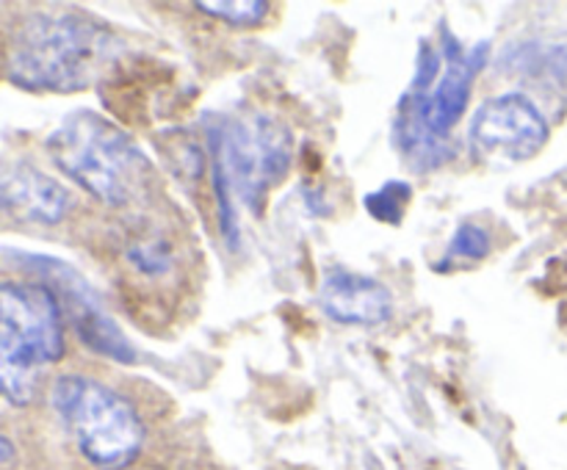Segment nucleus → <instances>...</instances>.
<instances>
[{"label": "nucleus", "instance_id": "f257e3e1", "mask_svg": "<svg viewBox=\"0 0 567 470\" xmlns=\"http://www.w3.org/2000/svg\"><path fill=\"white\" fill-rule=\"evenodd\" d=\"M114 48V33L94 17L37 11L11 33L6 70L28 92H81L103 75Z\"/></svg>", "mask_w": 567, "mask_h": 470}, {"label": "nucleus", "instance_id": "f03ea898", "mask_svg": "<svg viewBox=\"0 0 567 470\" xmlns=\"http://www.w3.org/2000/svg\"><path fill=\"white\" fill-rule=\"evenodd\" d=\"M53 164L89 197L125 208L150 194L153 164L144 149L105 116L75 111L48 136Z\"/></svg>", "mask_w": 567, "mask_h": 470}, {"label": "nucleus", "instance_id": "7ed1b4c3", "mask_svg": "<svg viewBox=\"0 0 567 470\" xmlns=\"http://www.w3.org/2000/svg\"><path fill=\"white\" fill-rule=\"evenodd\" d=\"M210 166H214L219 227L230 243L238 238V213L233 199H241L258 213L266 194L288 175L291 133L269 116H230L208 125Z\"/></svg>", "mask_w": 567, "mask_h": 470}, {"label": "nucleus", "instance_id": "20e7f679", "mask_svg": "<svg viewBox=\"0 0 567 470\" xmlns=\"http://www.w3.org/2000/svg\"><path fill=\"white\" fill-rule=\"evenodd\" d=\"M64 357V315L42 282H0V398L37 396L44 368Z\"/></svg>", "mask_w": 567, "mask_h": 470}, {"label": "nucleus", "instance_id": "39448f33", "mask_svg": "<svg viewBox=\"0 0 567 470\" xmlns=\"http://www.w3.org/2000/svg\"><path fill=\"white\" fill-rule=\"evenodd\" d=\"M78 451L97 470H125L142 453L147 429L138 409L114 387L89 376H59L50 393Z\"/></svg>", "mask_w": 567, "mask_h": 470}, {"label": "nucleus", "instance_id": "423d86ee", "mask_svg": "<svg viewBox=\"0 0 567 470\" xmlns=\"http://www.w3.org/2000/svg\"><path fill=\"white\" fill-rule=\"evenodd\" d=\"M25 265L33 274L42 276V285L53 291L61 315L70 321L72 330L78 332V337L92 352L116 359V363H133L136 359L125 332L111 321V315L105 313L89 282L72 265L61 263L55 258H28Z\"/></svg>", "mask_w": 567, "mask_h": 470}, {"label": "nucleus", "instance_id": "0eeeda50", "mask_svg": "<svg viewBox=\"0 0 567 470\" xmlns=\"http://www.w3.org/2000/svg\"><path fill=\"white\" fill-rule=\"evenodd\" d=\"M548 136V119L524 94L487 100L471 119V144L487 158L529 160L546 147Z\"/></svg>", "mask_w": 567, "mask_h": 470}, {"label": "nucleus", "instance_id": "6e6552de", "mask_svg": "<svg viewBox=\"0 0 567 470\" xmlns=\"http://www.w3.org/2000/svg\"><path fill=\"white\" fill-rule=\"evenodd\" d=\"M487 44H476L474 50H465L452 33H443L441 59L446 64L437 86H432L430 94H421L410 88L421 105V116H424L426 130L435 138L449 136L452 127L463 119L465 108H468L471 88H474L476 72L485 64Z\"/></svg>", "mask_w": 567, "mask_h": 470}, {"label": "nucleus", "instance_id": "1a4fd4ad", "mask_svg": "<svg viewBox=\"0 0 567 470\" xmlns=\"http://www.w3.org/2000/svg\"><path fill=\"white\" fill-rule=\"evenodd\" d=\"M70 191L31 166L0 171V224H59L70 210Z\"/></svg>", "mask_w": 567, "mask_h": 470}, {"label": "nucleus", "instance_id": "9d476101", "mask_svg": "<svg viewBox=\"0 0 567 470\" xmlns=\"http://www.w3.org/2000/svg\"><path fill=\"white\" fill-rule=\"evenodd\" d=\"M319 304L338 324L377 326L393 315V293L374 276L330 269L321 280Z\"/></svg>", "mask_w": 567, "mask_h": 470}, {"label": "nucleus", "instance_id": "9b49d317", "mask_svg": "<svg viewBox=\"0 0 567 470\" xmlns=\"http://www.w3.org/2000/svg\"><path fill=\"white\" fill-rule=\"evenodd\" d=\"M125 263L138 280H166L175 274L177 243L161 227H147L127 236Z\"/></svg>", "mask_w": 567, "mask_h": 470}, {"label": "nucleus", "instance_id": "f8f14e48", "mask_svg": "<svg viewBox=\"0 0 567 470\" xmlns=\"http://www.w3.org/2000/svg\"><path fill=\"white\" fill-rule=\"evenodd\" d=\"M410 197H413V188H410L408 182L391 180L365 197V210H369L374 219L385 221V224H399L404 210H408Z\"/></svg>", "mask_w": 567, "mask_h": 470}, {"label": "nucleus", "instance_id": "ddd939ff", "mask_svg": "<svg viewBox=\"0 0 567 470\" xmlns=\"http://www.w3.org/2000/svg\"><path fill=\"white\" fill-rule=\"evenodd\" d=\"M199 11H205L208 17H216V20H225L230 25H258V22L266 20V11H269V3L264 0H199Z\"/></svg>", "mask_w": 567, "mask_h": 470}, {"label": "nucleus", "instance_id": "4468645a", "mask_svg": "<svg viewBox=\"0 0 567 470\" xmlns=\"http://www.w3.org/2000/svg\"><path fill=\"white\" fill-rule=\"evenodd\" d=\"M491 254V236L480 224H463L449 243L446 263L454 260H485Z\"/></svg>", "mask_w": 567, "mask_h": 470}, {"label": "nucleus", "instance_id": "2eb2a0df", "mask_svg": "<svg viewBox=\"0 0 567 470\" xmlns=\"http://www.w3.org/2000/svg\"><path fill=\"white\" fill-rule=\"evenodd\" d=\"M14 462V446H11L9 437L0 435V464H11Z\"/></svg>", "mask_w": 567, "mask_h": 470}]
</instances>
